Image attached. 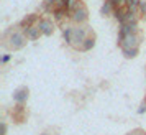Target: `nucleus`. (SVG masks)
<instances>
[{
  "label": "nucleus",
  "instance_id": "nucleus-1",
  "mask_svg": "<svg viewBox=\"0 0 146 135\" xmlns=\"http://www.w3.org/2000/svg\"><path fill=\"white\" fill-rule=\"evenodd\" d=\"M27 35L23 30H18V28H12V30H8L7 31V46L10 49H13V51H18L21 48H25L27 45Z\"/></svg>",
  "mask_w": 146,
  "mask_h": 135
},
{
  "label": "nucleus",
  "instance_id": "nucleus-2",
  "mask_svg": "<svg viewBox=\"0 0 146 135\" xmlns=\"http://www.w3.org/2000/svg\"><path fill=\"white\" fill-rule=\"evenodd\" d=\"M87 36H90V28L87 25H74L72 30V43H71V48L74 49H79L82 46V43L86 41Z\"/></svg>",
  "mask_w": 146,
  "mask_h": 135
},
{
  "label": "nucleus",
  "instance_id": "nucleus-3",
  "mask_svg": "<svg viewBox=\"0 0 146 135\" xmlns=\"http://www.w3.org/2000/svg\"><path fill=\"white\" fill-rule=\"evenodd\" d=\"M87 20H89V8L84 3L71 13V21H72L74 25H86Z\"/></svg>",
  "mask_w": 146,
  "mask_h": 135
},
{
  "label": "nucleus",
  "instance_id": "nucleus-4",
  "mask_svg": "<svg viewBox=\"0 0 146 135\" xmlns=\"http://www.w3.org/2000/svg\"><path fill=\"white\" fill-rule=\"evenodd\" d=\"M38 28L43 36H51L56 30V21L49 17H41L40 21H38Z\"/></svg>",
  "mask_w": 146,
  "mask_h": 135
},
{
  "label": "nucleus",
  "instance_id": "nucleus-5",
  "mask_svg": "<svg viewBox=\"0 0 146 135\" xmlns=\"http://www.w3.org/2000/svg\"><path fill=\"white\" fill-rule=\"evenodd\" d=\"M141 43V33H130L118 43L120 49L121 48H139Z\"/></svg>",
  "mask_w": 146,
  "mask_h": 135
},
{
  "label": "nucleus",
  "instance_id": "nucleus-6",
  "mask_svg": "<svg viewBox=\"0 0 146 135\" xmlns=\"http://www.w3.org/2000/svg\"><path fill=\"white\" fill-rule=\"evenodd\" d=\"M40 15L38 13H30L27 15V17H23L20 21H18V25H17V28L18 30H27L28 27H33V25H38V21H40Z\"/></svg>",
  "mask_w": 146,
  "mask_h": 135
},
{
  "label": "nucleus",
  "instance_id": "nucleus-7",
  "mask_svg": "<svg viewBox=\"0 0 146 135\" xmlns=\"http://www.w3.org/2000/svg\"><path fill=\"white\" fill-rule=\"evenodd\" d=\"M53 20L56 21V25H62L66 20H71V15L67 8H54L53 12Z\"/></svg>",
  "mask_w": 146,
  "mask_h": 135
},
{
  "label": "nucleus",
  "instance_id": "nucleus-8",
  "mask_svg": "<svg viewBox=\"0 0 146 135\" xmlns=\"http://www.w3.org/2000/svg\"><path fill=\"white\" fill-rule=\"evenodd\" d=\"M28 97H30V91H28L27 86H21L13 92V101L15 104H27Z\"/></svg>",
  "mask_w": 146,
  "mask_h": 135
},
{
  "label": "nucleus",
  "instance_id": "nucleus-9",
  "mask_svg": "<svg viewBox=\"0 0 146 135\" xmlns=\"http://www.w3.org/2000/svg\"><path fill=\"white\" fill-rule=\"evenodd\" d=\"M13 119H15V122H23L25 120V117H27V107H25V104H17L13 107Z\"/></svg>",
  "mask_w": 146,
  "mask_h": 135
},
{
  "label": "nucleus",
  "instance_id": "nucleus-10",
  "mask_svg": "<svg viewBox=\"0 0 146 135\" xmlns=\"http://www.w3.org/2000/svg\"><path fill=\"white\" fill-rule=\"evenodd\" d=\"M25 31V35H27V38L30 41H36L40 40V36H43L40 31V28H38V25H33V27H28L27 30H23Z\"/></svg>",
  "mask_w": 146,
  "mask_h": 135
},
{
  "label": "nucleus",
  "instance_id": "nucleus-11",
  "mask_svg": "<svg viewBox=\"0 0 146 135\" xmlns=\"http://www.w3.org/2000/svg\"><path fill=\"white\" fill-rule=\"evenodd\" d=\"M72 30H74V25H62V28H61L62 40H64L67 46H71V43H72Z\"/></svg>",
  "mask_w": 146,
  "mask_h": 135
},
{
  "label": "nucleus",
  "instance_id": "nucleus-12",
  "mask_svg": "<svg viewBox=\"0 0 146 135\" xmlns=\"http://www.w3.org/2000/svg\"><path fill=\"white\" fill-rule=\"evenodd\" d=\"M126 15H128V8L118 7V8H115V12H113V18L118 21V25H121V23L126 21Z\"/></svg>",
  "mask_w": 146,
  "mask_h": 135
},
{
  "label": "nucleus",
  "instance_id": "nucleus-13",
  "mask_svg": "<svg viewBox=\"0 0 146 135\" xmlns=\"http://www.w3.org/2000/svg\"><path fill=\"white\" fill-rule=\"evenodd\" d=\"M94 46H95V36H94V35H90V36H87L86 41L82 43V46L79 48V51H82V53H87V51L94 49Z\"/></svg>",
  "mask_w": 146,
  "mask_h": 135
},
{
  "label": "nucleus",
  "instance_id": "nucleus-14",
  "mask_svg": "<svg viewBox=\"0 0 146 135\" xmlns=\"http://www.w3.org/2000/svg\"><path fill=\"white\" fill-rule=\"evenodd\" d=\"M113 12H115L113 5L108 2V0H105L104 5L100 7V15H102V17H113Z\"/></svg>",
  "mask_w": 146,
  "mask_h": 135
},
{
  "label": "nucleus",
  "instance_id": "nucleus-15",
  "mask_svg": "<svg viewBox=\"0 0 146 135\" xmlns=\"http://www.w3.org/2000/svg\"><path fill=\"white\" fill-rule=\"evenodd\" d=\"M121 54L126 59H133L139 54V48H121Z\"/></svg>",
  "mask_w": 146,
  "mask_h": 135
},
{
  "label": "nucleus",
  "instance_id": "nucleus-16",
  "mask_svg": "<svg viewBox=\"0 0 146 135\" xmlns=\"http://www.w3.org/2000/svg\"><path fill=\"white\" fill-rule=\"evenodd\" d=\"M139 13L138 12H131V10H128V15H126V21L125 23H139Z\"/></svg>",
  "mask_w": 146,
  "mask_h": 135
},
{
  "label": "nucleus",
  "instance_id": "nucleus-17",
  "mask_svg": "<svg viewBox=\"0 0 146 135\" xmlns=\"http://www.w3.org/2000/svg\"><path fill=\"white\" fill-rule=\"evenodd\" d=\"M139 2H141V0H126V8L131 10V12H138Z\"/></svg>",
  "mask_w": 146,
  "mask_h": 135
},
{
  "label": "nucleus",
  "instance_id": "nucleus-18",
  "mask_svg": "<svg viewBox=\"0 0 146 135\" xmlns=\"http://www.w3.org/2000/svg\"><path fill=\"white\" fill-rule=\"evenodd\" d=\"M138 13H139V17H141V18H146V0H141V2H139Z\"/></svg>",
  "mask_w": 146,
  "mask_h": 135
},
{
  "label": "nucleus",
  "instance_id": "nucleus-19",
  "mask_svg": "<svg viewBox=\"0 0 146 135\" xmlns=\"http://www.w3.org/2000/svg\"><path fill=\"white\" fill-rule=\"evenodd\" d=\"M56 8H67V5H69V0H56Z\"/></svg>",
  "mask_w": 146,
  "mask_h": 135
},
{
  "label": "nucleus",
  "instance_id": "nucleus-20",
  "mask_svg": "<svg viewBox=\"0 0 146 135\" xmlns=\"http://www.w3.org/2000/svg\"><path fill=\"white\" fill-rule=\"evenodd\" d=\"M136 114H138V115H143V114H146V101H143L141 104H139V107L136 109Z\"/></svg>",
  "mask_w": 146,
  "mask_h": 135
},
{
  "label": "nucleus",
  "instance_id": "nucleus-21",
  "mask_svg": "<svg viewBox=\"0 0 146 135\" xmlns=\"http://www.w3.org/2000/svg\"><path fill=\"white\" fill-rule=\"evenodd\" d=\"M10 58H12V54H3V56H2V64H7L8 61H10Z\"/></svg>",
  "mask_w": 146,
  "mask_h": 135
},
{
  "label": "nucleus",
  "instance_id": "nucleus-22",
  "mask_svg": "<svg viewBox=\"0 0 146 135\" xmlns=\"http://www.w3.org/2000/svg\"><path fill=\"white\" fill-rule=\"evenodd\" d=\"M0 127H2V135H7V124H5V122H2V124H0Z\"/></svg>",
  "mask_w": 146,
  "mask_h": 135
},
{
  "label": "nucleus",
  "instance_id": "nucleus-23",
  "mask_svg": "<svg viewBox=\"0 0 146 135\" xmlns=\"http://www.w3.org/2000/svg\"><path fill=\"white\" fill-rule=\"evenodd\" d=\"M136 135H146V132L141 130V128H136Z\"/></svg>",
  "mask_w": 146,
  "mask_h": 135
},
{
  "label": "nucleus",
  "instance_id": "nucleus-24",
  "mask_svg": "<svg viewBox=\"0 0 146 135\" xmlns=\"http://www.w3.org/2000/svg\"><path fill=\"white\" fill-rule=\"evenodd\" d=\"M125 135H136V130H131V132H128V134H125Z\"/></svg>",
  "mask_w": 146,
  "mask_h": 135
},
{
  "label": "nucleus",
  "instance_id": "nucleus-25",
  "mask_svg": "<svg viewBox=\"0 0 146 135\" xmlns=\"http://www.w3.org/2000/svg\"><path fill=\"white\" fill-rule=\"evenodd\" d=\"M41 135H49V134H41Z\"/></svg>",
  "mask_w": 146,
  "mask_h": 135
},
{
  "label": "nucleus",
  "instance_id": "nucleus-26",
  "mask_svg": "<svg viewBox=\"0 0 146 135\" xmlns=\"http://www.w3.org/2000/svg\"><path fill=\"white\" fill-rule=\"evenodd\" d=\"M145 101H146V99H145Z\"/></svg>",
  "mask_w": 146,
  "mask_h": 135
}]
</instances>
